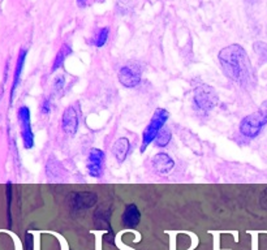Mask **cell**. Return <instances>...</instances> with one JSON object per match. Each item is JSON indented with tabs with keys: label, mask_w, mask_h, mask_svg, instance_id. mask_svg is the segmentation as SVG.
<instances>
[{
	"label": "cell",
	"mask_w": 267,
	"mask_h": 250,
	"mask_svg": "<svg viewBox=\"0 0 267 250\" xmlns=\"http://www.w3.org/2000/svg\"><path fill=\"white\" fill-rule=\"evenodd\" d=\"M64 81H66V80H64V76L58 77V78L55 80V89H56V90L62 89V88L64 86Z\"/></svg>",
	"instance_id": "22"
},
{
	"label": "cell",
	"mask_w": 267,
	"mask_h": 250,
	"mask_svg": "<svg viewBox=\"0 0 267 250\" xmlns=\"http://www.w3.org/2000/svg\"><path fill=\"white\" fill-rule=\"evenodd\" d=\"M17 118L21 125V137L25 148H33L34 146V133L32 129V116L28 106H21L17 111Z\"/></svg>",
	"instance_id": "5"
},
{
	"label": "cell",
	"mask_w": 267,
	"mask_h": 250,
	"mask_svg": "<svg viewBox=\"0 0 267 250\" xmlns=\"http://www.w3.org/2000/svg\"><path fill=\"white\" fill-rule=\"evenodd\" d=\"M25 245H26V250H33L34 237L32 234H26V236H25Z\"/></svg>",
	"instance_id": "21"
},
{
	"label": "cell",
	"mask_w": 267,
	"mask_h": 250,
	"mask_svg": "<svg viewBox=\"0 0 267 250\" xmlns=\"http://www.w3.org/2000/svg\"><path fill=\"white\" fill-rule=\"evenodd\" d=\"M152 167H154V171L158 174H167L174 170L175 167V162L174 159L170 156L166 152H159L152 158Z\"/></svg>",
	"instance_id": "11"
},
{
	"label": "cell",
	"mask_w": 267,
	"mask_h": 250,
	"mask_svg": "<svg viewBox=\"0 0 267 250\" xmlns=\"http://www.w3.org/2000/svg\"><path fill=\"white\" fill-rule=\"evenodd\" d=\"M108 36H110V28H100V29H98L96 32V34L92 36V40H90V44H92V46L96 47H103L107 43V40H108Z\"/></svg>",
	"instance_id": "16"
},
{
	"label": "cell",
	"mask_w": 267,
	"mask_h": 250,
	"mask_svg": "<svg viewBox=\"0 0 267 250\" xmlns=\"http://www.w3.org/2000/svg\"><path fill=\"white\" fill-rule=\"evenodd\" d=\"M267 125V100L262 103L260 110L245 116L240 122V132L246 138H256Z\"/></svg>",
	"instance_id": "2"
},
{
	"label": "cell",
	"mask_w": 267,
	"mask_h": 250,
	"mask_svg": "<svg viewBox=\"0 0 267 250\" xmlns=\"http://www.w3.org/2000/svg\"><path fill=\"white\" fill-rule=\"evenodd\" d=\"M62 128L63 132L68 136H74L78 130V114L72 106L64 110L62 116Z\"/></svg>",
	"instance_id": "8"
},
{
	"label": "cell",
	"mask_w": 267,
	"mask_h": 250,
	"mask_svg": "<svg viewBox=\"0 0 267 250\" xmlns=\"http://www.w3.org/2000/svg\"><path fill=\"white\" fill-rule=\"evenodd\" d=\"M70 55H72V47H70L68 43H64L63 46L59 48V51H58L56 56H55L54 64H52V66H51V72H56L59 68H62L64 62H66V58H68Z\"/></svg>",
	"instance_id": "14"
},
{
	"label": "cell",
	"mask_w": 267,
	"mask_h": 250,
	"mask_svg": "<svg viewBox=\"0 0 267 250\" xmlns=\"http://www.w3.org/2000/svg\"><path fill=\"white\" fill-rule=\"evenodd\" d=\"M10 208H12V182H7V215H8V226H12V215H10Z\"/></svg>",
	"instance_id": "19"
},
{
	"label": "cell",
	"mask_w": 267,
	"mask_h": 250,
	"mask_svg": "<svg viewBox=\"0 0 267 250\" xmlns=\"http://www.w3.org/2000/svg\"><path fill=\"white\" fill-rule=\"evenodd\" d=\"M170 118V114L167 110L164 108H158L155 110L154 115H152V120L148 122V125L146 126V129L144 130V134H142V144H141V152H144L148 148V146L152 144V141H155L158 133L160 132L164 126V124L167 122Z\"/></svg>",
	"instance_id": "3"
},
{
	"label": "cell",
	"mask_w": 267,
	"mask_h": 250,
	"mask_svg": "<svg viewBox=\"0 0 267 250\" xmlns=\"http://www.w3.org/2000/svg\"><path fill=\"white\" fill-rule=\"evenodd\" d=\"M110 215H111V211L108 208H104L103 206L99 208L94 214V222L96 227L110 230Z\"/></svg>",
	"instance_id": "15"
},
{
	"label": "cell",
	"mask_w": 267,
	"mask_h": 250,
	"mask_svg": "<svg viewBox=\"0 0 267 250\" xmlns=\"http://www.w3.org/2000/svg\"><path fill=\"white\" fill-rule=\"evenodd\" d=\"M112 152L116 160L119 162V163H122L126 159V156H128L129 152H130V142H129V140L126 138V137L116 140V142L114 144Z\"/></svg>",
	"instance_id": "13"
},
{
	"label": "cell",
	"mask_w": 267,
	"mask_h": 250,
	"mask_svg": "<svg viewBox=\"0 0 267 250\" xmlns=\"http://www.w3.org/2000/svg\"><path fill=\"white\" fill-rule=\"evenodd\" d=\"M122 219V224L126 228H136L140 224V222H141V212H140L138 208L134 204H129L124 208Z\"/></svg>",
	"instance_id": "12"
},
{
	"label": "cell",
	"mask_w": 267,
	"mask_h": 250,
	"mask_svg": "<svg viewBox=\"0 0 267 250\" xmlns=\"http://www.w3.org/2000/svg\"><path fill=\"white\" fill-rule=\"evenodd\" d=\"M218 60L226 76L238 84L241 88L250 89L257 84V77L252 62L242 46L234 43L222 48Z\"/></svg>",
	"instance_id": "1"
},
{
	"label": "cell",
	"mask_w": 267,
	"mask_h": 250,
	"mask_svg": "<svg viewBox=\"0 0 267 250\" xmlns=\"http://www.w3.org/2000/svg\"><path fill=\"white\" fill-rule=\"evenodd\" d=\"M104 162L106 155L102 150L99 148H92L88 155V160H86V168H88V174L92 178H99L104 172Z\"/></svg>",
	"instance_id": "6"
},
{
	"label": "cell",
	"mask_w": 267,
	"mask_h": 250,
	"mask_svg": "<svg viewBox=\"0 0 267 250\" xmlns=\"http://www.w3.org/2000/svg\"><path fill=\"white\" fill-rule=\"evenodd\" d=\"M26 56H28V50L21 48L20 52H18V56H17L16 68H14V81H12V88H10V103L14 102L16 90H17V88H18V85H20L21 74H22L24 66H25V62H26Z\"/></svg>",
	"instance_id": "10"
},
{
	"label": "cell",
	"mask_w": 267,
	"mask_h": 250,
	"mask_svg": "<svg viewBox=\"0 0 267 250\" xmlns=\"http://www.w3.org/2000/svg\"><path fill=\"white\" fill-rule=\"evenodd\" d=\"M172 133L168 128H163L160 132L158 133L156 138H155V146L156 148H166L168 146V144L171 142Z\"/></svg>",
	"instance_id": "17"
},
{
	"label": "cell",
	"mask_w": 267,
	"mask_h": 250,
	"mask_svg": "<svg viewBox=\"0 0 267 250\" xmlns=\"http://www.w3.org/2000/svg\"><path fill=\"white\" fill-rule=\"evenodd\" d=\"M96 194L92 192H80L70 196L72 208L74 210H88L96 204Z\"/></svg>",
	"instance_id": "9"
},
{
	"label": "cell",
	"mask_w": 267,
	"mask_h": 250,
	"mask_svg": "<svg viewBox=\"0 0 267 250\" xmlns=\"http://www.w3.org/2000/svg\"><path fill=\"white\" fill-rule=\"evenodd\" d=\"M40 112L43 115H48L51 112V99L50 98H44L43 99L42 104H40Z\"/></svg>",
	"instance_id": "20"
},
{
	"label": "cell",
	"mask_w": 267,
	"mask_h": 250,
	"mask_svg": "<svg viewBox=\"0 0 267 250\" xmlns=\"http://www.w3.org/2000/svg\"><path fill=\"white\" fill-rule=\"evenodd\" d=\"M219 102L218 94L214 88L208 84H200L193 92V104L201 112H210Z\"/></svg>",
	"instance_id": "4"
},
{
	"label": "cell",
	"mask_w": 267,
	"mask_h": 250,
	"mask_svg": "<svg viewBox=\"0 0 267 250\" xmlns=\"http://www.w3.org/2000/svg\"><path fill=\"white\" fill-rule=\"evenodd\" d=\"M77 6H78L80 8H82L86 6V0H77Z\"/></svg>",
	"instance_id": "23"
},
{
	"label": "cell",
	"mask_w": 267,
	"mask_h": 250,
	"mask_svg": "<svg viewBox=\"0 0 267 250\" xmlns=\"http://www.w3.org/2000/svg\"><path fill=\"white\" fill-rule=\"evenodd\" d=\"M254 52L257 54L260 62H267V43L264 42H256L253 44Z\"/></svg>",
	"instance_id": "18"
},
{
	"label": "cell",
	"mask_w": 267,
	"mask_h": 250,
	"mask_svg": "<svg viewBox=\"0 0 267 250\" xmlns=\"http://www.w3.org/2000/svg\"><path fill=\"white\" fill-rule=\"evenodd\" d=\"M118 78L124 88L132 89V88L138 86L141 82V70L136 66L128 64V66L120 68L119 73H118Z\"/></svg>",
	"instance_id": "7"
}]
</instances>
